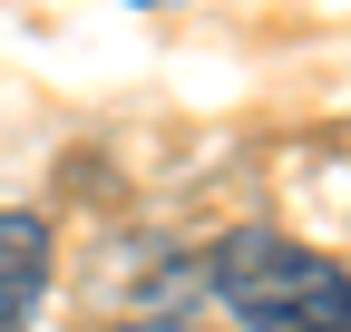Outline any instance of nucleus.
I'll use <instances>...</instances> for the list:
<instances>
[{
  "label": "nucleus",
  "instance_id": "nucleus-1",
  "mask_svg": "<svg viewBox=\"0 0 351 332\" xmlns=\"http://www.w3.org/2000/svg\"><path fill=\"white\" fill-rule=\"evenodd\" d=\"M205 283L225 294V313L244 332H351V274L332 254H313V244L293 235H225L215 244Z\"/></svg>",
  "mask_w": 351,
  "mask_h": 332
},
{
  "label": "nucleus",
  "instance_id": "nucleus-2",
  "mask_svg": "<svg viewBox=\"0 0 351 332\" xmlns=\"http://www.w3.org/2000/svg\"><path fill=\"white\" fill-rule=\"evenodd\" d=\"M39 294H49V225L0 215V332H29Z\"/></svg>",
  "mask_w": 351,
  "mask_h": 332
},
{
  "label": "nucleus",
  "instance_id": "nucleus-3",
  "mask_svg": "<svg viewBox=\"0 0 351 332\" xmlns=\"http://www.w3.org/2000/svg\"><path fill=\"white\" fill-rule=\"evenodd\" d=\"M117 332H195V322H166V313H137V322H117Z\"/></svg>",
  "mask_w": 351,
  "mask_h": 332
}]
</instances>
